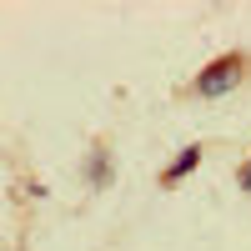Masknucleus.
Segmentation results:
<instances>
[{
	"label": "nucleus",
	"instance_id": "1",
	"mask_svg": "<svg viewBox=\"0 0 251 251\" xmlns=\"http://www.w3.org/2000/svg\"><path fill=\"white\" fill-rule=\"evenodd\" d=\"M236 80H241V55H221L211 71L196 75V96H226Z\"/></svg>",
	"mask_w": 251,
	"mask_h": 251
},
{
	"label": "nucleus",
	"instance_id": "2",
	"mask_svg": "<svg viewBox=\"0 0 251 251\" xmlns=\"http://www.w3.org/2000/svg\"><path fill=\"white\" fill-rule=\"evenodd\" d=\"M196 161H201V146H186V151H181V156L171 161V171H166V181H181V176H186V171H191V166H196Z\"/></svg>",
	"mask_w": 251,
	"mask_h": 251
},
{
	"label": "nucleus",
	"instance_id": "3",
	"mask_svg": "<svg viewBox=\"0 0 251 251\" xmlns=\"http://www.w3.org/2000/svg\"><path fill=\"white\" fill-rule=\"evenodd\" d=\"M241 191H251V166H246V171H241Z\"/></svg>",
	"mask_w": 251,
	"mask_h": 251
}]
</instances>
